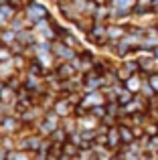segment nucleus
<instances>
[{
  "label": "nucleus",
  "instance_id": "1",
  "mask_svg": "<svg viewBox=\"0 0 158 160\" xmlns=\"http://www.w3.org/2000/svg\"><path fill=\"white\" fill-rule=\"evenodd\" d=\"M120 144H124V142H122V136H120V126H118V128L114 126V128L107 130V148H114L116 150Z\"/></svg>",
  "mask_w": 158,
  "mask_h": 160
},
{
  "label": "nucleus",
  "instance_id": "2",
  "mask_svg": "<svg viewBox=\"0 0 158 160\" xmlns=\"http://www.w3.org/2000/svg\"><path fill=\"white\" fill-rule=\"evenodd\" d=\"M120 136H122V142L126 146H130V144H134V142H136L134 128H130V126H120Z\"/></svg>",
  "mask_w": 158,
  "mask_h": 160
},
{
  "label": "nucleus",
  "instance_id": "3",
  "mask_svg": "<svg viewBox=\"0 0 158 160\" xmlns=\"http://www.w3.org/2000/svg\"><path fill=\"white\" fill-rule=\"evenodd\" d=\"M142 77H144V75H132V77H128L124 83H126V87H128L130 91H134V93H136V91L142 89V83H144Z\"/></svg>",
  "mask_w": 158,
  "mask_h": 160
},
{
  "label": "nucleus",
  "instance_id": "4",
  "mask_svg": "<svg viewBox=\"0 0 158 160\" xmlns=\"http://www.w3.org/2000/svg\"><path fill=\"white\" fill-rule=\"evenodd\" d=\"M124 35H126V28L124 27H110L107 28V37L110 39H122Z\"/></svg>",
  "mask_w": 158,
  "mask_h": 160
},
{
  "label": "nucleus",
  "instance_id": "5",
  "mask_svg": "<svg viewBox=\"0 0 158 160\" xmlns=\"http://www.w3.org/2000/svg\"><path fill=\"white\" fill-rule=\"evenodd\" d=\"M146 150H150V152H156V154H158V134H156V136H150V138H148Z\"/></svg>",
  "mask_w": 158,
  "mask_h": 160
},
{
  "label": "nucleus",
  "instance_id": "6",
  "mask_svg": "<svg viewBox=\"0 0 158 160\" xmlns=\"http://www.w3.org/2000/svg\"><path fill=\"white\" fill-rule=\"evenodd\" d=\"M148 81H150V85L156 89V93H158V73H152V75H148Z\"/></svg>",
  "mask_w": 158,
  "mask_h": 160
}]
</instances>
